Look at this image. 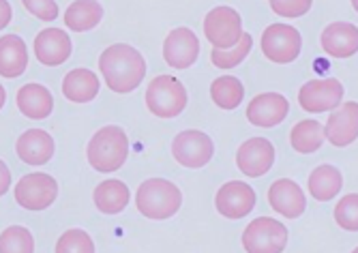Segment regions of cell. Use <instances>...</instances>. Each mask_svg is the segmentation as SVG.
<instances>
[{
    "instance_id": "obj_26",
    "label": "cell",
    "mask_w": 358,
    "mask_h": 253,
    "mask_svg": "<svg viewBox=\"0 0 358 253\" xmlns=\"http://www.w3.org/2000/svg\"><path fill=\"white\" fill-rule=\"evenodd\" d=\"M129 204V189L122 180H106L94 189V206L103 215H118Z\"/></svg>"
},
{
    "instance_id": "obj_24",
    "label": "cell",
    "mask_w": 358,
    "mask_h": 253,
    "mask_svg": "<svg viewBox=\"0 0 358 253\" xmlns=\"http://www.w3.org/2000/svg\"><path fill=\"white\" fill-rule=\"evenodd\" d=\"M324 140H327V127H322L317 120H301L292 127L289 133L292 148L301 154L315 152L324 144Z\"/></svg>"
},
{
    "instance_id": "obj_32",
    "label": "cell",
    "mask_w": 358,
    "mask_h": 253,
    "mask_svg": "<svg viewBox=\"0 0 358 253\" xmlns=\"http://www.w3.org/2000/svg\"><path fill=\"white\" fill-rule=\"evenodd\" d=\"M313 0H271V9L281 17H301L311 9Z\"/></svg>"
},
{
    "instance_id": "obj_4",
    "label": "cell",
    "mask_w": 358,
    "mask_h": 253,
    "mask_svg": "<svg viewBox=\"0 0 358 253\" xmlns=\"http://www.w3.org/2000/svg\"><path fill=\"white\" fill-rule=\"evenodd\" d=\"M146 106L159 118H174L187 106V90L174 75H159L146 88Z\"/></svg>"
},
{
    "instance_id": "obj_11",
    "label": "cell",
    "mask_w": 358,
    "mask_h": 253,
    "mask_svg": "<svg viewBox=\"0 0 358 253\" xmlns=\"http://www.w3.org/2000/svg\"><path fill=\"white\" fill-rule=\"evenodd\" d=\"M275 164V148L266 138H251L241 144L236 152V166L249 178L264 176Z\"/></svg>"
},
{
    "instance_id": "obj_1",
    "label": "cell",
    "mask_w": 358,
    "mask_h": 253,
    "mask_svg": "<svg viewBox=\"0 0 358 253\" xmlns=\"http://www.w3.org/2000/svg\"><path fill=\"white\" fill-rule=\"evenodd\" d=\"M99 69L114 92H131L142 84L146 75V62L136 48L116 43L101 54Z\"/></svg>"
},
{
    "instance_id": "obj_10",
    "label": "cell",
    "mask_w": 358,
    "mask_h": 253,
    "mask_svg": "<svg viewBox=\"0 0 358 253\" xmlns=\"http://www.w3.org/2000/svg\"><path fill=\"white\" fill-rule=\"evenodd\" d=\"M213 140L202 131H182L172 142L174 159L185 168H204L213 159Z\"/></svg>"
},
{
    "instance_id": "obj_36",
    "label": "cell",
    "mask_w": 358,
    "mask_h": 253,
    "mask_svg": "<svg viewBox=\"0 0 358 253\" xmlns=\"http://www.w3.org/2000/svg\"><path fill=\"white\" fill-rule=\"evenodd\" d=\"M352 7H354V11L358 13V0H352Z\"/></svg>"
},
{
    "instance_id": "obj_22",
    "label": "cell",
    "mask_w": 358,
    "mask_h": 253,
    "mask_svg": "<svg viewBox=\"0 0 358 253\" xmlns=\"http://www.w3.org/2000/svg\"><path fill=\"white\" fill-rule=\"evenodd\" d=\"M26 43L17 35H3V39H0V75L17 78L26 71Z\"/></svg>"
},
{
    "instance_id": "obj_5",
    "label": "cell",
    "mask_w": 358,
    "mask_h": 253,
    "mask_svg": "<svg viewBox=\"0 0 358 253\" xmlns=\"http://www.w3.org/2000/svg\"><path fill=\"white\" fill-rule=\"evenodd\" d=\"M287 245V230L271 217H259L247 226L243 234V247L249 253H279Z\"/></svg>"
},
{
    "instance_id": "obj_7",
    "label": "cell",
    "mask_w": 358,
    "mask_h": 253,
    "mask_svg": "<svg viewBox=\"0 0 358 253\" xmlns=\"http://www.w3.org/2000/svg\"><path fill=\"white\" fill-rule=\"evenodd\" d=\"M204 35L219 50L232 48L243 37V20L230 7H217L204 20Z\"/></svg>"
},
{
    "instance_id": "obj_20",
    "label": "cell",
    "mask_w": 358,
    "mask_h": 253,
    "mask_svg": "<svg viewBox=\"0 0 358 253\" xmlns=\"http://www.w3.org/2000/svg\"><path fill=\"white\" fill-rule=\"evenodd\" d=\"M17 108L30 120H43L54 110V97L41 84H26L17 90Z\"/></svg>"
},
{
    "instance_id": "obj_33",
    "label": "cell",
    "mask_w": 358,
    "mask_h": 253,
    "mask_svg": "<svg viewBox=\"0 0 358 253\" xmlns=\"http://www.w3.org/2000/svg\"><path fill=\"white\" fill-rule=\"evenodd\" d=\"M22 5L39 20L52 22L58 17V5L56 0H22Z\"/></svg>"
},
{
    "instance_id": "obj_17",
    "label": "cell",
    "mask_w": 358,
    "mask_h": 253,
    "mask_svg": "<svg viewBox=\"0 0 358 253\" xmlns=\"http://www.w3.org/2000/svg\"><path fill=\"white\" fill-rule=\"evenodd\" d=\"M358 138V103H341L327 122V140L333 146H350Z\"/></svg>"
},
{
    "instance_id": "obj_16",
    "label": "cell",
    "mask_w": 358,
    "mask_h": 253,
    "mask_svg": "<svg viewBox=\"0 0 358 253\" xmlns=\"http://www.w3.org/2000/svg\"><path fill=\"white\" fill-rule=\"evenodd\" d=\"M35 56L41 65L58 67L71 56V39L60 28H45L35 39Z\"/></svg>"
},
{
    "instance_id": "obj_18",
    "label": "cell",
    "mask_w": 358,
    "mask_h": 253,
    "mask_svg": "<svg viewBox=\"0 0 358 253\" xmlns=\"http://www.w3.org/2000/svg\"><path fill=\"white\" fill-rule=\"evenodd\" d=\"M320 43L333 58H350L358 52V28L348 22H333L324 28Z\"/></svg>"
},
{
    "instance_id": "obj_2",
    "label": "cell",
    "mask_w": 358,
    "mask_h": 253,
    "mask_svg": "<svg viewBox=\"0 0 358 253\" xmlns=\"http://www.w3.org/2000/svg\"><path fill=\"white\" fill-rule=\"evenodd\" d=\"M88 164L96 170V172H116L122 168V164L127 161L129 154V140L127 133L116 124L103 127L99 129L92 140L88 142Z\"/></svg>"
},
{
    "instance_id": "obj_27",
    "label": "cell",
    "mask_w": 358,
    "mask_h": 253,
    "mask_svg": "<svg viewBox=\"0 0 358 253\" xmlns=\"http://www.w3.org/2000/svg\"><path fill=\"white\" fill-rule=\"evenodd\" d=\"M210 97L221 110H236L243 103L245 88L238 78L234 75H221L210 86Z\"/></svg>"
},
{
    "instance_id": "obj_6",
    "label": "cell",
    "mask_w": 358,
    "mask_h": 253,
    "mask_svg": "<svg viewBox=\"0 0 358 253\" xmlns=\"http://www.w3.org/2000/svg\"><path fill=\"white\" fill-rule=\"evenodd\" d=\"M303 48V37L294 26L271 24L262 35V52L268 60L287 65L296 60Z\"/></svg>"
},
{
    "instance_id": "obj_3",
    "label": "cell",
    "mask_w": 358,
    "mask_h": 253,
    "mask_svg": "<svg viewBox=\"0 0 358 253\" xmlns=\"http://www.w3.org/2000/svg\"><path fill=\"white\" fill-rule=\"evenodd\" d=\"M138 210L148 219H168L178 212L182 204L180 189L166 178L144 180L136 196Z\"/></svg>"
},
{
    "instance_id": "obj_15",
    "label": "cell",
    "mask_w": 358,
    "mask_h": 253,
    "mask_svg": "<svg viewBox=\"0 0 358 253\" xmlns=\"http://www.w3.org/2000/svg\"><path fill=\"white\" fill-rule=\"evenodd\" d=\"M289 112V103L279 92L257 94L247 106V120L255 127H275L283 122Z\"/></svg>"
},
{
    "instance_id": "obj_13",
    "label": "cell",
    "mask_w": 358,
    "mask_h": 253,
    "mask_svg": "<svg viewBox=\"0 0 358 253\" xmlns=\"http://www.w3.org/2000/svg\"><path fill=\"white\" fill-rule=\"evenodd\" d=\"M200 56V41L189 28H176L164 41V58L174 69H189Z\"/></svg>"
},
{
    "instance_id": "obj_35",
    "label": "cell",
    "mask_w": 358,
    "mask_h": 253,
    "mask_svg": "<svg viewBox=\"0 0 358 253\" xmlns=\"http://www.w3.org/2000/svg\"><path fill=\"white\" fill-rule=\"evenodd\" d=\"M0 170H3V187H0V191H7V189H9V182H11V176H9V170H7V166L3 164V166H0Z\"/></svg>"
},
{
    "instance_id": "obj_12",
    "label": "cell",
    "mask_w": 358,
    "mask_h": 253,
    "mask_svg": "<svg viewBox=\"0 0 358 253\" xmlns=\"http://www.w3.org/2000/svg\"><path fill=\"white\" fill-rule=\"evenodd\" d=\"M215 206L227 219H243L255 206V191L247 182L241 180L225 182L217 191Z\"/></svg>"
},
{
    "instance_id": "obj_34",
    "label": "cell",
    "mask_w": 358,
    "mask_h": 253,
    "mask_svg": "<svg viewBox=\"0 0 358 253\" xmlns=\"http://www.w3.org/2000/svg\"><path fill=\"white\" fill-rule=\"evenodd\" d=\"M0 7H3V22H0V26L7 28V24L11 22V7L7 0H0Z\"/></svg>"
},
{
    "instance_id": "obj_30",
    "label": "cell",
    "mask_w": 358,
    "mask_h": 253,
    "mask_svg": "<svg viewBox=\"0 0 358 253\" xmlns=\"http://www.w3.org/2000/svg\"><path fill=\"white\" fill-rule=\"evenodd\" d=\"M58 253H92L94 243L84 230H67L56 243Z\"/></svg>"
},
{
    "instance_id": "obj_14",
    "label": "cell",
    "mask_w": 358,
    "mask_h": 253,
    "mask_svg": "<svg viewBox=\"0 0 358 253\" xmlns=\"http://www.w3.org/2000/svg\"><path fill=\"white\" fill-rule=\"evenodd\" d=\"M268 204L273 210H277L279 215H283L287 219L301 217L307 208V200H305L303 189L299 187V182L289 180V178H281V180H275L271 185Z\"/></svg>"
},
{
    "instance_id": "obj_21",
    "label": "cell",
    "mask_w": 358,
    "mask_h": 253,
    "mask_svg": "<svg viewBox=\"0 0 358 253\" xmlns=\"http://www.w3.org/2000/svg\"><path fill=\"white\" fill-rule=\"evenodd\" d=\"M99 92V78L88 69H73L62 80V94L73 103H88Z\"/></svg>"
},
{
    "instance_id": "obj_9",
    "label": "cell",
    "mask_w": 358,
    "mask_h": 253,
    "mask_svg": "<svg viewBox=\"0 0 358 253\" xmlns=\"http://www.w3.org/2000/svg\"><path fill=\"white\" fill-rule=\"evenodd\" d=\"M343 99V86L335 78L327 80H311L299 92V103L305 112L320 114L339 108Z\"/></svg>"
},
{
    "instance_id": "obj_23",
    "label": "cell",
    "mask_w": 358,
    "mask_h": 253,
    "mask_svg": "<svg viewBox=\"0 0 358 253\" xmlns=\"http://www.w3.org/2000/svg\"><path fill=\"white\" fill-rule=\"evenodd\" d=\"M103 17V7L96 0H76L69 9L64 11V24L71 28L73 33H86L94 28Z\"/></svg>"
},
{
    "instance_id": "obj_8",
    "label": "cell",
    "mask_w": 358,
    "mask_h": 253,
    "mask_svg": "<svg viewBox=\"0 0 358 253\" xmlns=\"http://www.w3.org/2000/svg\"><path fill=\"white\" fill-rule=\"evenodd\" d=\"M58 198V182L50 174H28L15 187V200L26 210H43Z\"/></svg>"
},
{
    "instance_id": "obj_25",
    "label": "cell",
    "mask_w": 358,
    "mask_h": 253,
    "mask_svg": "<svg viewBox=\"0 0 358 253\" xmlns=\"http://www.w3.org/2000/svg\"><path fill=\"white\" fill-rule=\"evenodd\" d=\"M341 172L333 166H320L309 176V194L317 202H329L341 191Z\"/></svg>"
},
{
    "instance_id": "obj_31",
    "label": "cell",
    "mask_w": 358,
    "mask_h": 253,
    "mask_svg": "<svg viewBox=\"0 0 358 253\" xmlns=\"http://www.w3.org/2000/svg\"><path fill=\"white\" fill-rule=\"evenodd\" d=\"M335 221L348 232H358V194H350L335 206Z\"/></svg>"
},
{
    "instance_id": "obj_19",
    "label": "cell",
    "mask_w": 358,
    "mask_h": 253,
    "mask_svg": "<svg viewBox=\"0 0 358 253\" xmlns=\"http://www.w3.org/2000/svg\"><path fill=\"white\" fill-rule=\"evenodd\" d=\"M20 159L28 166H43L54 157V140L41 129H28L22 133L15 146Z\"/></svg>"
},
{
    "instance_id": "obj_28",
    "label": "cell",
    "mask_w": 358,
    "mask_h": 253,
    "mask_svg": "<svg viewBox=\"0 0 358 253\" xmlns=\"http://www.w3.org/2000/svg\"><path fill=\"white\" fill-rule=\"evenodd\" d=\"M251 45H253V39L251 35L243 33L241 41L232 48H225V50H219L215 48L210 52V60H213V65L217 69H234L236 65H241V62L247 58V54L251 52Z\"/></svg>"
},
{
    "instance_id": "obj_29",
    "label": "cell",
    "mask_w": 358,
    "mask_h": 253,
    "mask_svg": "<svg viewBox=\"0 0 358 253\" xmlns=\"http://www.w3.org/2000/svg\"><path fill=\"white\" fill-rule=\"evenodd\" d=\"M32 249H35L32 234L20 226L7 228L3 232V238H0V251L3 253H30Z\"/></svg>"
}]
</instances>
